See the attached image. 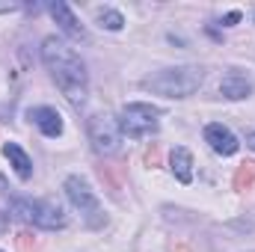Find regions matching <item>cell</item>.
<instances>
[{"label": "cell", "instance_id": "obj_9", "mask_svg": "<svg viewBox=\"0 0 255 252\" xmlns=\"http://www.w3.org/2000/svg\"><path fill=\"white\" fill-rule=\"evenodd\" d=\"M27 119L39 127L45 136H60L63 133V116L54 107H30L27 110Z\"/></svg>", "mask_w": 255, "mask_h": 252}, {"label": "cell", "instance_id": "obj_2", "mask_svg": "<svg viewBox=\"0 0 255 252\" xmlns=\"http://www.w3.org/2000/svg\"><path fill=\"white\" fill-rule=\"evenodd\" d=\"M202 83H205L202 65H175V68H163L157 74L142 77V89L154 95H166V98H187Z\"/></svg>", "mask_w": 255, "mask_h": 252}, {"label": "cell", "instance_id": "obj_12", "mask_svg": "<svg viewBox=\"0 0 255 252\" xmlns=\"http://www.w3.org/2000/svg\"><path fill=\"white\" fill-rule=\"evenodd\" d=\"M3 154H6V160L15 166V172H18V178H21V181H27V178L33 175V163H30L27 151H24L18 142H6V145H3Z\"/></svg>", "mask_w": 255, "mask_h": 252}, {"label": "cell", "instance_id": "obj_19", "mask_svg": "<svg viewBox=\"0 0 255 252\" xmlns=\"http://www.w3.org/2000/svg\"><path fill=\"white\" fill-rule=\"evenodd\" d=\"M6 229H9V214H3V211H0V235H3Z\"/></svg>", "mask_w": 255, "mask_h": 252}, {"label": "cell", "instance_id": "obj_3", "mask_svg": "<svg viewBox=\"0 0 255 252\" xmlns=\"http://www.w3.org/2000/svg\"><path fill=\"white\" fill-rule=\"evenodd\" d=\"M12 211L18 220L33 223L39 229H65L68 217L54 199H12Z\"/></svg>", "mask_w": 255, "mask_h": 252}, {"label": "cell", "instance_id": "obj_8", "mask_svg": "<svg viewBox=\"0 0 255 252\" xmlns=\"http://www.w3.org/2000/svg\"><path fill=\"white\" fill-rule=\"evenodd\" d=\"M48 12H51V18L60 24V30H63L65 36H71V39H86V30L80 27V21L74 18V12H71V6H68V3L54 0V3L48 6Z\"/></svg>", "mask_w": 255, "mask_h": 252}, {"label": "cell", "instance_id": "obj_14", "mask_svg": "<svg viewBox=\"0 0 255 252\" xmlns=\"http://www.w3.org/2000/svg\"><path fill=\"white\" fill-rule=\"evenodd\" d=\"M98 21H101V27H107V30H122V27H125V18H122V12H116V9H101V12H98Z\"/></svg>", "mask_w": 255, "mask_h": 252}, {"label": "cell", "instance_id": "obj_17", "mask_svg": "<svg viewBox=\"0 0 255 252\" xmlns=\"http://www.w3.org/2000/svg\"><path fill=\"white\" fill-rule=\"evenodd\" d=\"M18 247H21L24 252H30V247H36V241H33L27 232H21V235H18Z\"/></svg>", "mask_w": 255, "mask_h": 252}, {"label": "cell", "instance_id": "obj_5", "mask_svg": "<svg viewBox=\"0 0 255 252\" xmlns=\"http://www.w3.org/2000/svg\"><path fill=\"white\" fill-rule=\"evenodd\" d=\"M163 116L160 107H151V104H128L119 116V127L122 133H128L130 139H139V136H148L157 130V119Z\"/></svg>", "mask_w": 255, "mask_h": 252}, {"label": "cell", "instance_id": "obj_16", "mask_svg": "<svg viewBox=\"0 0 255 252\" xmlns=\"http://www.w3.org/2000/svg\"><path fill=\"white\" fill-rule=\"evenodd\" d=\"M24 3H18V0H0V15L3 12H18Z\"/></svg>", "mask_w": 255, "mask_h": 252}, {"label": "cell", "instance_id": "obj_7", "mask_svg": "<svg viewBox=\"0 0 255 252\" xmlns=\"http://www.w3.org/2000/svg\"><path fill=\"white\" fill-rule=\"evenodd\" d=\"M205 142H208L217 154H223V157H229V154H235V151L241 148L238 136H235L226 125H220V122H214V125L205 127Z\"/></svg>", "mask_w": 255, "mask_h": 252}, {"label": "cell", "instance_id": "obj_15", "mask_svg": "<svg viewBox=\"0 0 255 252\" xmlns=\"http://www.w3.org/2000/svg\"><path fill=\"white\" fill-rule=\"evenodd\" d=\"M145 163H148V166H157V163H160V148H157V145L145 148Z\"/></svg>", "mask_w": 255, "mask_h": 252}, {"label": "cell", "instance_id": "obj_11", "mask_svg": "<svg viewBox=\"0 0 255 252\" xmlns=\"http://www.w3.org/2000/svg\"><path fill=\"white\" fill-rule=\"evenodd\" d=\"M220 92H223L226 98H232V101H241V98H250V92H253V83H250L244 74L232 71V74H226V77H223V83H220Z\"/></svg>", "mask_w": 255, "mask_h": 252}, {"label": "cell", "instance_id": "obj_4", "mask_svg": "<svg viewBox=\"0 0 255 252\" xmlns=\"http://www.w3.org/2000/svg\"><path fill=\"white\" fill-rule=\"evenodd\" d=\"M65 196L71 199V205L83 214V220H86V226L89 229H101L104 226V211H101V202H98V196H95V190L89 187L80 175H71V178H65Z\"/></svg>", "mask_w": 255, "mask_h": 252}, {"label": "cell", "instance_id": "obj_10", "mask_svg": "<svg viewBox=\"0 0 255 252\" xmlns=\"http://www.w3.org/2000/svg\"><path fill=\"white\" fill-rule=\"evenodd\" d=\"M169 169H172V175H175L181 184H190L193 181V154L184 145L172 148V154H169Z\"/></svg>", "mask_w": 255, "mask_h": 252}, {"label": "cell", "instance_id": "obj_21", "mask_svg": "<svg viewBox=\"0 0 255 252\" xmlns=\"http://www.w3.org/2000/svg\"><path fill=\"white\" fill-rule=\"evenodd\" d=\"M0 190H6V178L3 175H0Z\"/></svg>", "mask_w": 255, "mask_h": 252}, {"label": "cell", "instance_id": "obj_18", "mask_svg": "<svg viewBox=\"0 0 255 252\" xmlns=\"http://www.w3.org/2000/svg\"><path fill=\"white\" fill-rule=\"evenodd\" d=\"M241 21V12H229L226 18H223V27H232V24H238Z\"/></svg>", "mask_w": 255, "mask_h": 252}, {"label": "cell", "instance_id": "obj_13", "mask_svg": "<svg viewBox=\"0 0 255 252\" xmlns=\"http://www.w3.org/2000/svg\"><path fill=\"white\" fill-rule=\"evenodd\" d=\"M232 184L235 190H250L255 184V160H244L241 166H238V172H235V178H232Z\"/></svg>", "mask_w": 255, "mask_h": 252}, {"label": "cell", "instance_id": "obj_20", "mask_svg": "<svg viewBox=\"0 0 255 252\" xmlns=\"http://www.w3.org/2000/svg\"><path fill=\"white\" fill-rule=\"evenodd\" d=\"M247 139H250V145H253V148H255V130H253V133H250V136H247Z\"/></svg>", "mask_w": 255, "mask_h": 252}, {"label": "cell", "instance_id": "obj_6", "mask_svg": "<svg viewBox=\"0 0 255 252\" xmlns=\"http://www.w3.org/2000/svg\"><path fill=\"white\" fill-rule=\"evenodd\" d=\"M89 139H92V148L98 154H116L119 145H122V127L119 119L110 116V113H98L89 119Z\"/></svg>", "mask_w": 255, "mask_h": 252}, {"label": "cell", "instance_id": "obj_1", "mask_svg": "<svg viewBox=\"0 0 255 252\" xmlns=\"http://www.w3.org/2000/svg\"><path fill=\"white\" fill-rule=\"evenodd\" d=\"M42 60L48 65L54 83L60 86V92H63L74 107H80L86 101V95H89V74H86L83 60L77 57V51L68 48L63 39L48 36L42 42Z\"/></svg>", "mask_w": 255, "mask_h": 252}]
</instances>
